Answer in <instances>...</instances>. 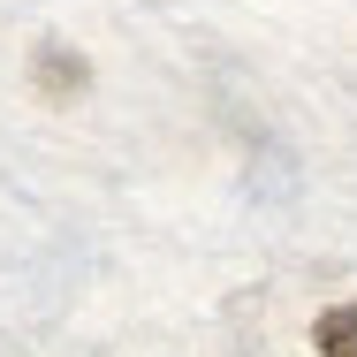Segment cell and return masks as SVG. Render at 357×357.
Wrapping results in <instances>:
<instances>
[{"instance_id": "cell-1", "label": "cell", "mask_w": 357, "mask_h": 357, "mask_svg": "<svg viewBox=\"0 0 357 357\" xmlns=\"http://www.w3.org/2000/svg\"><path fill=\"white\" fill-rule=\"evenodd\" d=\"M31 91L54 99V107H69V99L91 91V61H84L76 46H61V38H38V46H31Z\"/></svg>"}, {"instance_id": "cell-2", "label": "cell", "mask_w": 357, "mask_h": 357, "mask_svg": "<svg viewBox=\"0 0 357 357\" xmlns=\"http://www.w3.org/2000/svg\"><path fill=\"white\" fill-rule=\"evenodd\" d=\"M312 342H319V357H357V304H327Z\"/></svg>"}]
</instances>
